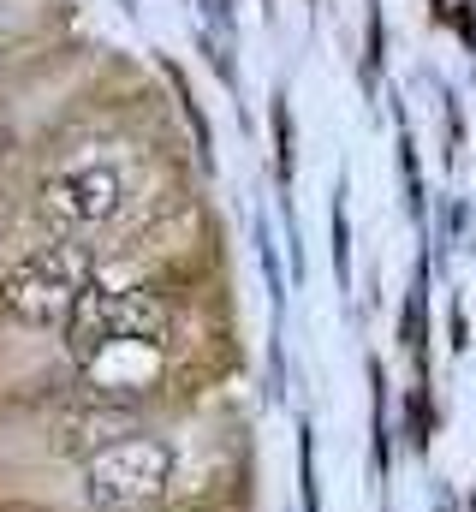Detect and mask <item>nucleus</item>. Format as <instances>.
I'll use <instances>...</instances> for the list:
<instances>
[{
    "label": "nucleus",
    "instance_id": "3",
    "mask_svg": "<svg viewBox=\"0 0 476 512\" xmlns=\"http://www.w3.org/2000/svg\"><path fill=\"white\" fill-rule=\"evenodd\" d=\"M125 203H131V173L119 161H72L48 173L36 191V215L54 239H84V233L114 227Z\"/></svg>",
    "mask_w": 476,
    "mask_h": 512
},
{
    "label": "nucleus",
    "instance_id": "4",
    "mask_svg": "<svg viewBox=\"0 0 476 512\" xmlns=\"http://www.w3.org/2000/svg\"><path fill=\"white\" fill-rule=\"evenodd\" d=\"M167 483H173V447L161 435H125L96 459H84L78 495L90 512H143L167 495Z\"/></svg>",
    "mask_w": 476,
    "mask_h": 512
},
{
    "label": "nucleus",
    "instance_id": "5",
    "mask_svg": "<svg viewBox=\"0 0 476 512\" xmlns=\"http://www.w3.org/2000/svg\"><path fill=\"white\" fill-rule=\"evenodd\" d=\"M137 417L143 405L131 393H114V387H78L54 405L48 417V447L60 459H96L102 447H114L125 435H137Z\"/></svg>",
    "mask_w": 476,
    "mask_h": 512
},
{
    "label": "nucleus",
    "instance_id": "2",
    "mask_svg": "<svg viewBox=\"0 0 476 512\" xmlns=\"http://www.w3.org/2000/svg\"><path fill=\"white\" fill-rule=\"evenodd\" d=\"M90 286V251L78 239H42L0 268V322L12 328H54Z\"/></svg>",
    "mask_w": 476,
    "mask_h": 512
},
{
    "label": "nucleus",
    "instance_id": "1",
    "mask_svg": "<svg viewBox=\"0 0 476 512\" xmlns=\"http://www.w3.org/2000/svg\"><path fill=\"white\" fill-rule=\"evenodd\" d=\"M173 334V316L161 304L155 286H114V280H90L84 298L72 304V316L60 322L66 358L78 370L102 364L119 346H161Z\"/></svg>",
    "mask_w": 476,
    "mask_h": 512
}]
</instances>
